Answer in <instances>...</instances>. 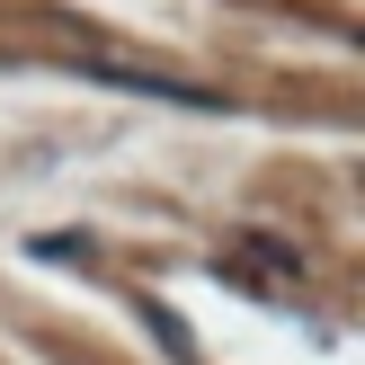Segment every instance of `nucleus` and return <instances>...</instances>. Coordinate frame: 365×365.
I'll return each mask as SVG.
<instances>
[{
	"instance_id": "obj_1",
	"label": "nucleus",
	"mask_w": 365,
	"mask_h": 365,
	"mask_svg": "<svg viewBox=\"0 0 365 365\" xmlns=\"http://www.w3.org/2000/svg\"><path fill=\"white\" fill-rule=\"evenodd\" d=\"M89 81H116V89H143V98H178V107H223L214 89H196V81H160V71H125V63H81Z\"/></svg>"
}]
</instances>
